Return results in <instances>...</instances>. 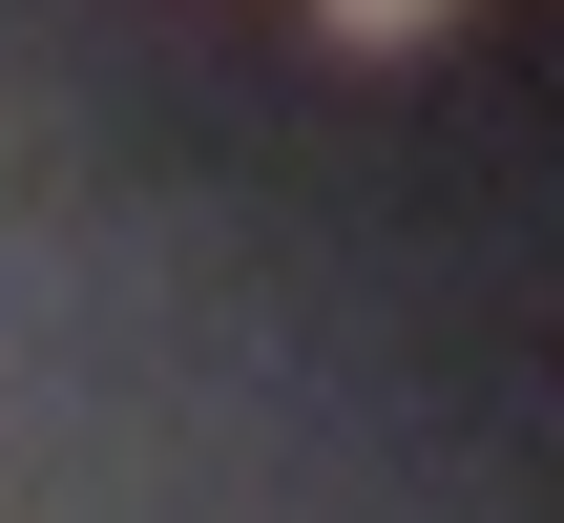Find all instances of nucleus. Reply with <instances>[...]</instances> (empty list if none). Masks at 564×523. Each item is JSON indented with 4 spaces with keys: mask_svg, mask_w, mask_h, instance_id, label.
Returning <instances> with one entry per match:
<instances>
[{
    "mask_svg": "<svg viewBox=\"0 0 564 523\" xmlns=\"http://www.w3.org/2000/svg\"><path fill=\"white\" fill-rule=\"evenodd\" d=\"M314 21H335V42H440L460 0H314Z\"/></svg>",
    "mask_w": 564,
    "mask_h": 523,
    "instance_id": "1",
    "label": "nucleus"
}]
</instances>
